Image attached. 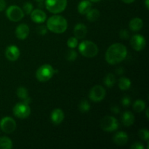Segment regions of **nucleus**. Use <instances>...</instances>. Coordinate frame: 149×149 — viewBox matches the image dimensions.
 Masks as SVG:
<instances>
[{"label": "nucleus", "mask_w": 149, "mask_h": 149, "mask_svg": "<svg viewBox=\"0 0 149 149\" xmlns=\"http://www.w3.org/2000/svg\"><path fill=\"white\" fill-rule=\"evenodd\" d=\"M31 19L36 23H42L46 20V13L42 10L36 9L31 13Z\"/></svg>", "instance_id": "obj_14"}, {"label": "nucleus", "mask_w": 149, "mask_h": 149, "mask_svg": "<svg viewBox=\"0 0 149 149\" xmlns=\"http://www.w3.org/2000/svg\"><path fill=\"white\" fill-rule=\"evenodd\" d=\"M29 33H30V29H29V26L25 23L20 24L15 29L16 37L20 40L26 39L29 36Z\"/></svg>", "instance_id": "obj_13"}, {"label": "nucleus", "mask_w": 149, "mask_h": 149, "mask_svg": "<svg viewBox=\"0 0 149 149\" xmlns=\"http://www.w3.org/2000/svg\"><path fill=\"white\" fill-rule=\"evenodd\" d=\"M67 6V0H46L45 7L47 10L54 14L63 12Z\"/></svg>", "instance_id": "obj_5"}, {"label": "nucleus", "mask_w": 149, "mask_h": 149, "mask_svg": "<svg viewBox=\"0 0 149 149\" xmlns=\"http://www.w3.org/2000/svg\"><path fill=\"white\" fill-rule=\"evenodd\" d=\"M79 51L86 58H94L98 53V47L94 42L85 40L79 45Z\"/></svg>", "instance_id": "obj_3"}, {"label": "nucleus", "mask_w": 149, "mask_h": 149, "mask_svg": "<svg viewBox=\"0 0 149 149\" xmlns=\"http://www.w3.org/2000/svg\"><path fill=\"white\" fill-rule=\"evenodd\" d=\"M106 90L101 85H95L90 90L89 97L93 102H100L106 97Z\"/></svg>", "instance_id": "obj_9"}, {"label": "nucleus", "mask_w": 149, "mask_h": 149, "mask_svg": "<svg viewBox=\"0 0 149 149\" xmlns=\"http://www.w3.org/2000/svg\"><path fill=\"white\" fill-rule=\"evenodd\" d=\"M17 95L19 98L24 100L25 99L29 97V93H28L27 89L23 87H20L17 90Z\"/></svg>", "instance_id": "obj_26"}, {"label": "nucleus", "mask_w": 149, "mask_h": 149, "mask_svg": "<svg viewBox=\"0 0 149 149\" xmlns=\"http://www.w3.org/2000/svg\"><path fill=\"white\" fill-rule=\"evenodd\" d=\"M6 1L5 0H0V12L3 11L6 8Z\"/></svg>", "instance_id": "obj_36"}, {"label": "nucleus", "mask_w": 149, "mask_h": 149, "mask_svg": "<svg viewBox=\"0 0 149 149\" xmlns=\"http://www.w3.org/2000/svg\"><path fill=\"white\" fill-rule=\"evenodd\" d=\"M67 45L71 49H74V48L77 47L78 46V39H77L75 36L69 38L67 41Z\"/></svg>", "instance_id": "obj_29"}, {"label": "nucleus", "mask_w": 149, "mask_h": 149, "mask_svg": "<svg viewBox=\"0 0 149 149\" xmlns=\"http://www.w3.org/2000/svg\"><path fill=\"white\" fill-rule=\"evenodd\" d=\"M87 26L85 25L82 24V23H78L75 26L74 29V36L77 39H84L85 37L86 34H87Z\"/></svg>", "instance_id": "obj_16"}, {"label": "nucleus", "mask_w": 149, "mask_h": 149, "mask_svg": "<svg viewBox=\"0 0 149 149\" xmlns=\"http://www.w3.org/2000/svg\"><path fill=\"white\" fill-rule=\"evenodd\" d=\"M79 109L82 113L88 112L90 109V105L87 100H82L79 105Z\"/></svg>", "instance_id": "obj_27"}, {"label": "nucleus", "mask_w": 149, "mask_h": 149, "mask_svg": "<svg viewBox=\"0 0 149 149\" xmlns=\"http://www.w3.org/2000/svg\"><path fill=\"white\" fill-rule=\"evenodd\" d=\"M124 71H125L124 68H122V67H121V68H119L116 69V74H119V75H122V74H124Z\"/></svg>", "instance_id": "obj_38"}, {"label": "nucleus", "mask_w": 149, "mask_h": 149, "mask_svg": "<svg viewBox=\"0 0 149 149\" xmlns=\"http://www.w3.org/2000/svg\"><path fill=\"white\" fill-rule=\"evenodd\" d=\"M135 122V116L130 111L124 112L122 116V122L125 127H130L133 125Z\"/></svg>", "instance_id": "obj_19"}, {"label": "nucleus", "mask_w": 149, "mask_h": 149, "mask_svg": "<svg viewBox=\"0 0 149 149\" xmlns=\"http://www.w3.org/2000/svg\"><path fill=\"white\" fill-rule=\"evenodd\" d=\"M130 148L132 149H144L145 147L141 143H135L132 146H131Z\"/></svg>", "instance_id": "obj_35"}, {"label": "nucleus", "mask_w": 149, "mask_h": 149, "mask_svg": "<svg viewBox=\"0 0 149 149\" xmlns=\"http://www.w3.org/2000/svg\"><path fill=\"white\" fill-rule=\"evenodd\" d=\"M143 26V22L142 19L139 18V17H135L131 20L129 23L130 29L132 31H138L142 29Z\"/></svg>", "instance_id": "obj_20"}, {"label": "nucleus", "mask_w": 149, "mask_h": 149, "mask_svg": "<svg viewBox=\"0 0 149 149\" xmlns=\"http://www.w3.org/2000/svg\"><path fill=\"white\" fill-rule=\"evenodd\" d=\"M100 127L105 132H111L119 128V122L112 116H106L100 122Z\"/></svg>", "instance_id": "obj_6"}, {"label": "nucleus", "mask_w": 149, "mask_h": 149, "mask_svg": "<svg viewBox=\"0 0 149 149\" xmlns=\"http://www.w3.org/2000/svg\"><path fill=\"white\" fill-rule=\"evenodd\" d=\"M20 49L17 46H15V45H10L7 47L5 50L6 58L12 62L17 61L20 56Z\"/></svg>", "instance_id": "obj_12"}, {"label": "nucleus", "mask_w": 149, "mask_h": 149, "mask_svg": "<svg viewBox=\"0 0 149 149\" xmlns=\"http://www.w3.org/2000/svg\"><path fill=\"white\" fill-rule=\"evenodd\" d=\"M130 45L136 51H141L145 48L146 41L144 36L141 34H135L130 39Z\"/></svg>", "instance_id": "obj_11"}, {"label": "nucleus", "mask_w": 149, "mask_h": 149, "mask_svg": "<svg viewBox=\"0 0 149 149\" xmlns=\"http://www.w3.org/2000/svg\"><path fill=\"white\" fill-rule=\"evenodd\" d=\"M138 136L142 140L146 141H148L149 140V133L147 129H141L138 132Z\"/></svg>", "instance_id": "obj_28"}, {"label": "nucleus", "mask_w": 149, "mask_h": 149, "mask_svg": "<svg viewBox=\"0 0 149 149\" xmlns=\"http://www.w3.org/2000/svg\"><path fill=\"white\" fill-rule=\"evenodd\" d=\"M122 1H123V2L126 3V4H130V3L133 2L135 0H122Z\"/></svg>", "instance_id": "obj_39"}, {"label": "nucleus", "mask_w": 149, "mask_h": 149, "mask_svg": "<svg viewBox=\"0 0 149 149\" xmlns=\"http://www.w3.org/2000/svg\"><path fill=\"white\" fill-rule=\"evenodd\" d=\"M90 1H92V2H98L100 0H90Z\"/></svg>", "instance_id": "obj_41"}, {"label": "nucleus", "mask_w": 149, "mask_h": 149, "mask_svg": "<svg viewBox=\"0 0 149 149\" xmlns=\"http://www.w3.org/2000/svg\"><path fill=\"white\" fill-rule=\"evenodd\" d=\"M56 72L53 67L49 64H45L39 67L36 72V77L39 81L45 82L47 81L53 77Z\"/></svg>", "instance_id": "obj_4"}, {"label": "nucleus", "mask_w": 149, "mask_h": 149, "mask_svg": "<svg viewBox=\"0 0 149 149\" xmlns=\"http://www.w3.org/2000/svg\"><path fill=\"white\" fill-rule=\"evenodd\" d=\"M146 109V103L143 100H138L133 103V109L136 112H142Z\"/></svg>", "instance_id": "obj_25"}, {"label": "nucleus", "mask_w": 149, "mask_h": 149, "mask_svg": "<svg viewBox=\"0 0 149 149\" xmlns=\"http://www.w3.org/2000/svg\"><path fill=\"white\" fill-rule=\"evenodd\" d=\"M131 103V99L129 96H125L122 99V104L125 107H128Z\"/></svg>", "instance_id": "obj_33"}, {"label": "nucleus", "mask_w": 149, "mask_h": 149, "mask_svg": "<svg viewBox=\"0 0 149 149\" xmlns=\"http://www.w3.org/2000/svg\"><path fill=\"white\" fill-rule=\"evenodd\" d=\"M7 18L13 22L20 21L24 17V13L20 7L16 5H12L7 8L6 11Z\"/></svg>", "instance_id": "obj_8"}, {"label": "nucleus", "mask_w": 149, "mask_h": 149, "mask_svg": "<svg viewBox=\"0 0 149 149\" xmlns=\"http://www.w3.org/2000/svg\"><path fill=\"white\" fill-rule=\"evenodd\" d=\"M113 141L115 144L118 146H124L127 143L128 135L126 132L121 131L116 132L113 138Z\"/></svg>", "instance_id": "obj_17"}, {"label": "nucleus", "mask_w": 149, "mask_h": 149, "mask_svg": "<svg viewBox=\"0 0 149 149\" xmlns=\"http://www.w3.org/2000/svg\"><path fill=\"white\" fill-rule=\"evenodd\" d=\"M50 119L52 124L58 125L62 123L64 119V113L61 109H55L52 111L50 115Z\"/></svg>", "instance_id": "obj_15"}, {"label": "nucleus", "mask_w": 149, "mask_h": 149, "mask_svg": "<svg viewBox=\"0 0 149 149\" xmlns=\"http://www.w3.org/2000/svg\"><path fill=\"white\" fill-rule=\"evenodd\" d=\"M77 58V52L74 49H70L66 54V59L68 61H74Z\"/></svg>", "instance_id": "obj_31"}, {"label": "nucleus", "mask_w": 149, "mask_h": 149, "mask_svg": "<svg viewBox=\"0 0 149 149\" xmlns=\"http://www.w3.org/2000/svg\"><path fill=\"white\" fill-rule=\"evenodd\" d=\"M0 128L5 133H12L16 129V122L10 116H5L0 121Z\"/></svg>", "instance_id": "obj_10"}, {"label": "nucleus", "mask_w": 149, "mask_h": 149, "mask_svg": "<svg viewBox=\"0 0 149 149\" xmlns=\"http://www.w3.org/2000/svg\"><path fill=\"white\" fill-rule=\"evenodd\" d=\"M33 4L31 2H26L23 4V11L24 13V14L26 15H30L31 13L33 11Z\"/></svg>", "instance_id": "obj_30"}, {"label": "nucleus", "mask_w": 149, "mask_h": 149, "mask_svg": "<svg viewBox=\"0 0 149 149\" xmlns=\"http://www.w3.org/2000/svg\"><path fill=\"white\" fill-rule=\"evenodd\" d=\"M131 87V81L129 78L122 77L119 80V87L122 90H127Z\"/></svg>", "instance_id": "obj_23"}, {"label": "nucleus", "mask_w": 149, "mask_h": 149, "mask_svg": "<svg viewBox=\"0 0 149 149\" xmlns=\"http://www.w3.org/2000/svg\"><path fill=\"white\" fill-rule=\"evenodd\" d=\"M92 9V3L90 0H82L78 4L77 10L81 15H86Z\"/></svg>", "instance_id": "obj_18"}, {"label": "nucleus", "mask_w": 149, "mask_h": 149, "mask_svg": "<svg viewBox=\"0 0 149 149\" xmlns=\"http://www.w3.org/2000/svg\"><path fill=\"white\" fill-rule=\"evenodd\" d=\"M119 36L122 39H127L130 38V32L127 29H122L119 31Z\"/></svg>", "instance_id": "obj_32"}, {"label": "nucleus", "mask_w": 149, "mask_h": 149, "mask_svg": "<svg viewBox=\"0 0 149 149\" xmlns=\"http://www.w3.org/2000/svg\"><path fill=\"white\" fill-rule=\"evenodd\" d=\"M145 4H146V8L148 9L149 8V0H146Z\"/></svg>", "instance_id": "obj_40"}, {"label": "nucleus", "mask_w": 149, "mask_h": 149, "mask_svg": "<svg viewBox=\"0 0 149 149\" xmlns=\"http://www.w3.org/2000/svg\"><path fill=\"white\" fill-rule=\"evenodd\" d=\"M111 111L113 112V113H119V112H120V109H119V108L117 106H113L111 107Z\"/></svg>", "instance_id": "obj_37"}, {"label": "nucleus", "mask_w": 149, "mask_h": 149, "mask_svg": "<svg viewBox=\"0 0 149 149\" xmlns=\"http://www.w3.org/2000/svg\"><path fill=\"white\" fill-rule=\"evenodd\" d=\"M13 113L19 119H26L31 114V108L25 102L17 103L13 108Z\"/></svg>", "instance_id": "obj_7"}, {"label": "nucleus", "mask_w": 149, "mask_h": 149, "mask_svg": "<svg viewBox=\"0 0 149 149\" xmlns=\"http://www.w3.org/2000/svg\"><path fill=\"white\" fill-rule=\"evenodd\" d=\"M103 82H104L105 85L108 87H112L114 85L115 82H116V79H115V76L111 73H109L105 77L104 79H103Z\"/></svg>", "instance_id": "obj_24"}, {"label": "nucleus", "mask_w": 149, "mask_h": 149, "mask_svg": "<svg viewBox=\"0 0 149 149\" xmlns=\"http://www.w3.org/2000/svg\"><path fill=\"white\" fill-rule=\"evenodd\" d=\"M36 30H37L38 33L40 35H42V36H43V35H45L47 33V28L45 27V26H39V27H38Z\"/></svg>", "instance_id": "obj_34"}, {"label": "nucleus", "mask_w": 149, "mask_h": 149, "mask_svg": "<svg viewBox=\"0 0 149 149\" xmlns=\"http://www.w3.org/2000/svg\"><path fill=\"white\" fill-rule=\"evenodd\" d=\"M146 114L147 119H148V109H147L146 110Z\"/></svg>", "instance_id": "obj_42"}, {"label": "nucleus", "mask_w": 149, "mask_h": 149, "mask_svg": "<svg viewBox=\"0 0 149 149\" xmlns=\"http://www.w3.org/2000/svg\"><path fill=\"white\" fill-rule=\"evenodd\" d=\"M87 20L90 22H95L100 17V12L97 9H91L88 13L86 14Z\"/></svg>", "instance_id": "obj_22"}, {"label": "nucleus", "mask_w": 149, "mask_h": 149, "mask_svg": "<svg viewBox=\"0 0 149 149\" xmlns=\"http://www.w3.org/2000/svg\"><path fill=\"white\" fill-rule=\"evenodd\" d=\"M13 146V142L8 137L4 136L0 138V149H11Z\"/></svg>", "instance_id": "obj_21"}, {"label": "nucleus", "mask_w": 149, "mask_h": 149, "mask_svg": "<svg viewBox=\"0 0 149 149\" xmlns=\"http://www.w3.org/2000/svg\"><path fill=\"white\" fill-rule=\"evenodd\" d=\"M127 55V49L125 45L120 43L113 44L106 51V61L111 65H116L123 61Z\"/></svg>", "instance_id": "obj_1"}, {"label": "nucleus", "mask_w": 149, "mask_h": 149, "mask_svg": "<svg viewBox=\"0 0 149 149\" xmlns=\"http://www.w3.org/2000/svg\"><path fill=\"white\" fill-rule=\"evenodd\" d=\"M35 1H36L37 2H42V1H44V0H35Z\"/></svg>", "instance_id": "obj_43"}, {"label": "nucleus", "mask_w": 149, "mask_h": 149, "mask_svg": "<svg viewBox=\"0 0 149 149\" xmlns=\"http://www.w3.org/2000/svg\"><path fill=\"white\" fill-rule=\"evenodd\" d=\"M68 23L65 17L61 15H53L48 19L47 28L55 33H63L66 31Z\"/></svg>", "instance_id": "obj_2"}]
</instances>
